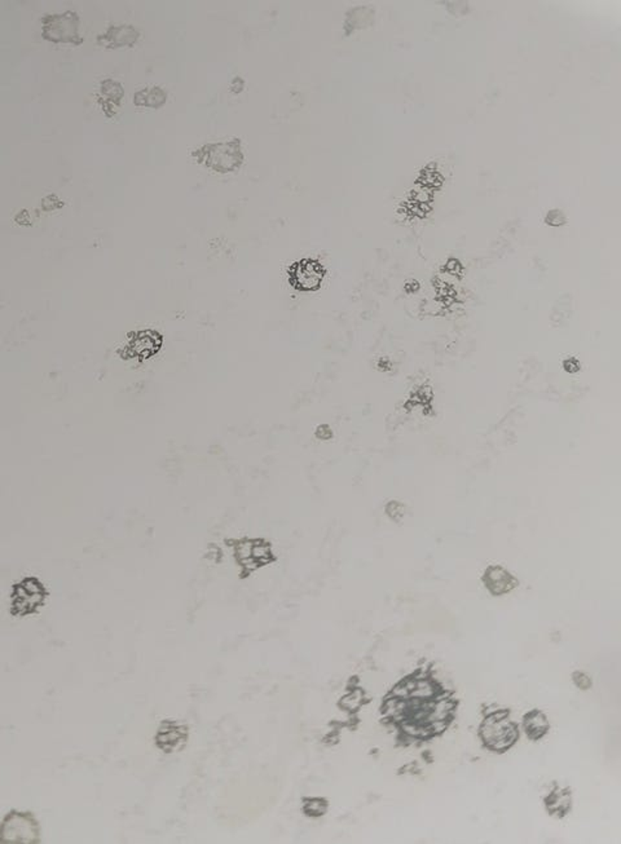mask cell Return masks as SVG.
Returning <instances> with one entry per match:
<instances>
[{
	"label": "cell",
	"mask_w": 621,
	"mask_h": 844,
	"mask_svg": "<svg viewBox=\"0 0 621 844\" xmlns=\"http://www.w3.org/2000/svg\"><path fill=\"white\" fill-rule=\"evenodd\" d=\"M192 157L198 165L207 167L217 173H230L237 171L244 165L245 154L240 139H230L214 144L200 146Z\"/></svg>",
	"instance_id": "1"
},
{
	"label": "cell",
	"mask_w": 621,
	"mask_h": 844,
	"mask_svg": "<svg viewBox=\"0 0 621 844\" xmlns=\"http://www.w3.org/2000/svg\"><path fill=\"white\" fill-rule=\"evenodd\" d=\"M42 39L56 46L79 47L84 43L81 35V17L76 11L68 9L63 14H44L41 19Z\"/></svg>",
	"instance_id": "2"
},
{
	"label": "cell",
	"mask_w": 621,
	"mask_h": 844,
	"mask_svg": "<svg viewBox=\"0 0 621 844\" xmlns=\"http://www.w3.org/2000/svg\"><path fill=\"white\" fill-rule=\"evenodd\" d=\"M481 734L486 745L496 751H503L518 738L517 727L508 720V715L496 713L483 721Z\"/></svg>",
	"instance_id": "3"
},
{
	"label": "cell",
	"mask_w": 621,
	"mask_h": 844,
	"mask_svg": "<svg viewBox=\"0 0 621 844\" xmlns=\"http://www.w3.org/2000/svg\"><path fill=\"white\" fill-rule=\"evenodd\" d=\"M327 270L319 260L300 259L287 268V281L297 291L309 292L320 289Z\"/></svg>",
	"instance_id": "4"
},
{
	"label": "cell",
	"mask_w": 621,
	"mask_h": 844,
	"mask_svg": "<svg viewBox=\"0 0 621 844\" xmlns=\"http://www.w3.org/2000/svg\"><path fill=\"white\" fill-rule=\"evenodd\" d=\"M140 38V31L133 25H112L104 33L98 35L96 42L105 49H118L133 47Z\"/></svg>",
	"instance_id": "5"
},
{
	"label": "cell",
	"mask_w": 621,
	"mask_h": 844,
	"mask_svg": "<svg viewBox=\"0 0 621 844\" xmlns=\"http://www.w3.org/2000/svg\"><path fill=\"white\" fill-rule=\"evenodd\" d=\"M123 96H125V90H123L122 84L117 81L105 79L100 83L98 104L101 105L103 111L108 117L114 115V108L120 105Z\"/></svg>",
	"instance_id": "6"
},
{
	"label": "cell",
	"mask_w": 621,
	"mask_h": 844,
	"mask_svg": "<svg viewBox=\"0 0 621 844\" xmlns=\"http://www.w3.org/2000/svg\"><path fill=\"white\" fill-rule=\"evenodd\" d=\"M483 580L486 583V587L488 588L493 595L506 594L518 585L515 578L501 567H488Z\"/></svg>",
	"instance_id": "7"
},
{
	"label": "cell",
	"mask_w": 621,
	"mask_h": 844,
	"mask_svg": "<svg viewBox=\"0 0 621 844\" xmlns=\"http://www.w3.org/2000/svg\"><path fill=\"white\" fill-rule=\"evenodd\" d=\"M524 729L532 740H538L549 731V723L541 711H532L524 716Z\"/></svg>",
	"instance_id": "8"
},
{
	"label": "cell",
	"mask_w": 621,
	"mask_h": 844,
	"mask_svg": "<svg viewBox=\"0 0 621 844\" xmlns=\"http://www.w3.org/2000/svg\"><path fill=\"white\" fill-rule=\"evenodd\" d=\"M166 101V92L160 87L144 88L135 93L133 104L145 108H160Z\"/></svg>",
	"instance_id": "9"
},
{
	"label": "cell",
	"mask_w": 621,
	"mask_h": 844,
	"mask_svg": "<svg viewBox=\"0 0 621 844\" xmlns=\"http://www.w3.org/2000/svg\"><path fill=\"white\" fill-rule=\"evenodd\" d=\"M546 803H548V810H550L552 813H555V812H557V807H558V804H563V806L567 807V808H570V807H571V806H570V804H571V799L568 798V793H567V790H558V791L553 793L552 796H550V798H548Z\"/></svg>",
	"instance_id": "10"
}]
</instances>
